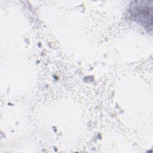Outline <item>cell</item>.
Listing matches in <instances>:
<instances>
[{
	"instance_id": "obj_1",
	"label": "cell",
	"mask_w": 153,
	"mask_h": 153,
	"mask_svg": "<svg viewBox=\"0 0 153 153\" xmlns=\"http://www.w3.org/2000/svg\"><path fill=\"white\" fill-rule=\"evenodd\" d=\"M138 5L134 7V13L137 18L142 21L143 24L146 25L149 29L152 28V8L148 4H137Z\"/></svg>"
}]
</instances>
